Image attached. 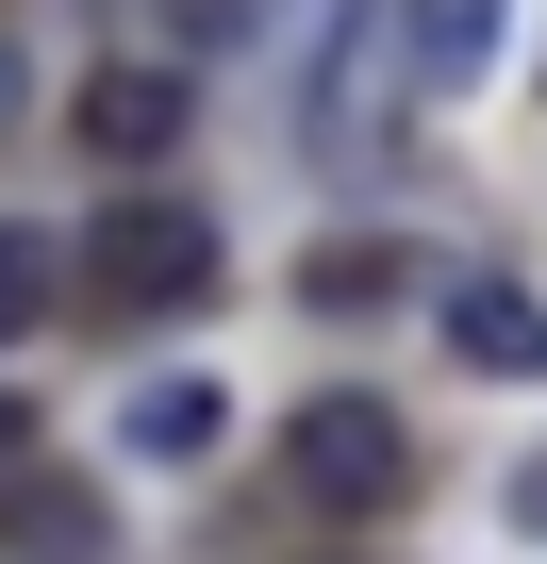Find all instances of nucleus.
I'll return each instance as SVG.
<instances>
[{
	"mask_svg": "<svg viewBox=\"0 0 547 564\" xmlns=\"http://www.w3.org/2000/svg\"><path fill=\"white\" fill-rule=\"evenodd\" d=\"M199 282H216V232L183 199H117L84 232V300H117V316H166V300H199Z\"/></svg>",
	"mask_w": 547,
	"mask_h": 564,
	"instance_id": "obj_1",
	"label": "nucleus"
},
{
	"mask_svg": "<svg viewBox=\"0 0 547 564\" xmlns=\"http://www.w3.org/2000/svg\"><path fill=\"white\" fill-rule=\"evenodd\" d=\"M299 498L398 514V498H415V432H398L382 399H299Z\"/></svg>",
	"mask_w": 547,
	"mask_h": 564,
	"instance_id": "obj_2",
	"label": "nucleus"
},
{
	"mask_svg": "<svg viewBox=\"0 0 547 564\" xmlns=\"http://www.w3.org/2000/svg\"><path fill=\"white\" fill-rule=\"evenodd\" d=\"M448 349L497 366V382H530V366H547V300H530V282H497V265H464V282H448Z\"/></svg>",
	"mask_w": 547,
	"mask_h": 564,
	"instance_id": "obj_3",
	"label": "nucleus"
},
{
	"mask_svg": "<svg viewBox=\"0 0 547 564\" xmlns=\"http://www.w3.org/2000/svg\"><path fill=\"white\" fill-rule=\"evenodd\" d=\"M84 150H100V166H166V150H183V84H166V67H100V84H84Z\"/></svg>",
	"mask_w": 547,
	"mask_h": 564,
	"instance_id": "obj_4",
	"label": "nucleus"
},
{
	"mask_svg": "<svg viewBox=\"0 0 547 564\" xmlns=\"http://www.w3.org/2000/svg\"><path fill=\"white\" fill-rule=\"evenodd\" d=\"M497 18H514V0H398V67L448 100V84H481V67H497Z\"/></svg>",
	"mask_w": 547,
	"mask_h": 564,
	"instance_id": "obj_5",
	"label": "nucleus"
},
{
	"mask_svg": "<svg viewBox=\"0 0 547 564\" xmlns=\"http://www.w3.org/2000/svg\"><path fill=\"white\" fill-rule=\"evenodd\" d=\"M216 432H232V399H216V382H150V399H133V448H150V465H199Z\"/></svg>",
	"mask_w": 547,
	"mask_h": 564,
	"instance_id": "obj_6",
	"label": "nucleus"
},
{
	"mask_svg": "<svg viewBox=\"0 0 547 564\" xmlns=\"http://www.w3.org/2000/svg\"><path fill=\"white\" fill-rule=\"evenodd\" d=\"M51 300H67V249L51 232H0V333H34Z\"/></svg>",
	"mask_w": 547,
	"mask_h": 564,
	"instance_id": "obj_7",
	"label": "nucleus"
},
{
	"mask_svg": "<svg viewBox=\"0 0 547 564\" xmlns=\"http://www.w3.org/2000/svg\"><path fill=\"white\" fill-rule=\"evenodd\" d=\"M514 514H530V531H547V465H530V481H514Z\"/></svg>",
	"mask_w": 547,
	"mask_h": 564,
	"instance_id": "obj_8",
	"label": "nucleus"
},
{
	"mask_svg": "<svg viewBox=\"0 0 547 564\" xmlns=\"http://www.w3.org/2000/svg\"><path fill=\"white\" fill-rule=\"evenodd\" d=\"M18 432H34V415H18V382H0V448H18Z\"/></svg>",
	"mask_w": 547,
	"mask_h": 564,
	"instance_id": "obj_9",
	"label": "nucleus"
}]
</instances>
